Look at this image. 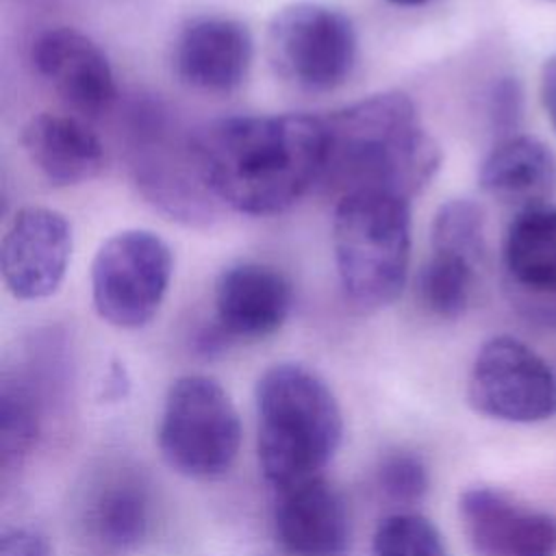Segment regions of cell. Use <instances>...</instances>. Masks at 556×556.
<instances>
[{
	"instance_id": "obj_16",
	"label": "cell",
	"mask_w": 556,
	"mask_h": 556,
	"mask_svg": "<svg viewBox=\"0 0 556 556\" xmlns=\"http://www.w3.org/2000/svg\"><path fill=\"white\" fill-rule=\"evenodd\" d=\"M22 146L39 174L56 187L93 180L104 167V146L74 115L39 113L22 130Z\"/></svg>"
},
{
	"instance_id": "obj_23",
	"label": "cell",
	"mask_w": 556,
	"mask_h": 556,
	"mask_svg": "<svg viewBox=\"0 0 556 556\" xmlns=\"http://www.w3.org/2000/svg\"><path fill=\"white\" fill-rule=\"evenodd\" d=\"M371 556H447V549L430 519L417 513H395L378 523Z\"/></svg>"
},
{
	"instance_id": "obj_22",
	"label": "cell",
	"mask_w": 556,
	"mask_h": 556,
	"mask_svg": "<svg viewBox=\"0 0 556 556\" xmlns=\"http://www.w3.org/2000/svg\"><path fill=\"white\" fill-rule=\"evenodd\" d=\"M432 252L463 256L480 267L486 252L484 211L467 198L447 200L432 219Z\"/></svg>"
},
{
	"instance_id": "obj_9",
	"label": "cell",
	"mask_w": 556,
	"mask_h": 556,
	"mask_svg": "<svg viewBox=\"0 0 556 556\" xmlns=\"http://www.w3.org/2000/svg\"><path fill=\"white\" fill-rule=\"evenodd\" d=\"M132 172L141 193L176 219H206L215 211V198L195 167L191 137L172 141L165 117L154 106L135 115Z\"/></svg>"
},
{
	"instance_id": "obj_1",
	"label": "cell",
	"mask_w": 556,
	"mask_h": 556,
	"mask_svg": "<svg viewBox=\"0 0 556 556\" xmlns=\"http://www.w3.org/2000/svg\"><path fill=\"white\" fill-rule=\"evenodd\" d=\"M191 150L217 204L276 215L321 180L326 124L306 113L230 115L193 132Z\"/></svg>"
},
{
	"instance_id": "obj_28",
	"label": "cell",
	"mask_w": 556,
	"mask_h": 556,
	"mask_svg": "<svg viewBox=\"0 0 556 556\" xmlns=\"http://www.w3.org/2000/svg\"><path fill=\"white\" fill-rule=\"evenodd\" d=\"M389 2L400 4V7H421V4H426V2H430V0H389Z\"/></svg>"
},
{
	"instance_id": "obj_21",
	"label": "cell",
	"mask_w": 556,
	"mask_h": 556,
	"mask_svg": "<svg viewBox=\"0 0 556 556\" xmlns=\"http://www.w3.org/2000/svg\"><path fill=\"white\" fill-rule=\"evenodd\" d=\"M478 265L463 256L432 252L419 274V293L430 313L443 319L460 317L471 300Z\"/></svg>"
},
{
	"instance_id": "obj_4",
	"label": "cell",
	"mask_w": 556,
	"mask_h": 556,
	"mask_svg": "<svg viewBox=\"0 0 556 556\" xmlns=\"http://www.w3.org/2000/svg\"><path fill=\"white\" fill-rule=\"evenodd\" d=\"M334 265L345 298L361 311L393 304L408 280L410 200L352 193L334 204Z\"/></svg>"
},
{
	"instance_id": "obj_12",
	"label": "cell",
	"mask_w": 556,
	"mask_h": 556,
	"mask_svg": "<svg viewBox=\"0 0 556 556\" xmlns=\"http://www.w3.org/2000/svg\"><path fill=\"white\" fill-rule=\"evenodd\" d=\"M30 61L37 74L78 113L98 115L117 98L106 54L76 28L56 26L39 33L30 46Z\"/></svg>"
},
{
	"instance_id": "obj_8",
	"label": "cell",
	"mask_w": 556,
	"mask_h": 556,
	"mask_svg": "<svg viewBox=\"0 0 556 556\" xmlns=\"http://www.w3.org/2000/svg\"><path fill=\"white\" fill-rule=\"evenodd\" d=\"M467 400L484 417L536 424L556 417V369L523 341L500 334L478 350Z\"/></svg>"
},
{
	"instance_id": "obj_11",
	"label": "cell",
	"mask_w": 556,
	"mask_h": 556,
	"mask_svg": "<svg viewBox=\"0 0 556 556\" xmlns=\"http://www.w3.org/2000/svg\"><path fill=\"white\" fill-rule=\"evenodd\" d=\"M458 515L480 556H556V517L500 489H467L458 500Z\"/></svg>"
},
{
	"instance_id": "obj_26",
	"label": "cell",
	"mask_w": 556,
	"mask_h": 556,
	"mask_svg": "<svg viewBox=\"0 0 556 556\" xmlns=\"http://www.w3.org/2000/svg\"><path fill=\"white\" fill-rule=\"evenodd\" d=\"M0 556H52V549L41 534L15 528L2 532Z\"/></svg>"
},
{
	"instance_id": "obj_15",
	"label": "cell",
	"mask_w": 556,
	"mask_h": 556,
	"mask_svg": "<svg viewBox=\"0 0 556 556\" xmlns=\"http://www.w3.org/2000/svg\"><path fill=\"white\" fill-rule=\"evenodd\" d=\"M291 306V282L265 263H235L215 282V324L230 341L274 334L287 321Z\"/></svg>"
},
{
	"instance_id": "obj_25",
	"label": "cell",
	"mask_w": 556,
	"mask_h": 556,
	"mask_svg": "<svg viewBox=\"0 0 556 556\" xmlns=\"http://www.w3.org/2000/svg\"><path fill=\"white\" fill-rule=\"evenodd\" d=\"M521 89L515 78H502L489 98V115L495 128L513 130L521 119Z\"/></svg>"
},
{
	"instance_id": "obj_20",
	"label": "cell",
	"mask_w": 556,
	"mask_h": 556,
	"mask_svg": "<svg viewBox=\"0 0 556 556\" xmlns=\"http://www.w3.org/2000/svg\"><path fill=\"white\" fill-rule=\"evenodd\" d=\"M48 410V389L30 371L4 374L0 382V463L20 467L37 447Z\"/></svg>"
},
{
	"instance_id": "obj_24",
	"label": "cell",
	"mask_w": 556,
	"mask_h": 556,
	"mask_svg": "<svg viewBox=\"0 0 556 556\" xmlns=\"http://www.w3.org/2000/svg\"><path fill=\"white\" fill-rule=\"evenodd\" d=\"M376 482L380 491L397 504L419 502L430 484L426 463L410 452H389L382 456L376 469Z\"/></svg>"
},
{
	"instance_id": "obj_2",
	"label": "cell",
	"mask_w": 556,
	"mask_h": 556,
	"mask_svg": "<svg viewBox=\"0 0 556 556\" xmlns=\"http://www.w3.org/2000/svg\"><path fill=\"white\" fill-rule=\"evenodd\" d=\"M319 185L337 200L352 193H391L410 200L437 174L441 150L424 128L413 100L382 91L328 117Z\"/></svg>"
},
{
	"instance_id": "obj_7",
	"label": "cell",
	"mask_w": 556,
	"mask_h": 556,
	"mask_svg": "<svg viewBox=\"0 0 556 556\" xmlns=\"http://www.w3.org/2000/svg\"><path fill=\"white\" fill-rule=\"evenodd\" d=\"M172 274L174 254L163 237L143 228L115 232L91 263L93 306L115 328H141L159 313Z\"/></svg>"
},
{
	"instance_id": "obj_5",
	"label": "cell",
	"mask_w": 556,
	"mask_h": 556,
	"mask_svg": "<svg viewBox=\"0 0 556 556\" xmlns=\"http://www.w3.org/2000/svg\"><path fill=\"white\" fill-rule=\"evenodd\" d=\"M163 460L180 476L211 480L224 476L241 447V419L226 389L200 374L178 378L159 421Z\"/></svg>"
},
{
	"instance_id": "obj_27",
	"label": "cell",
	"mask_w": 556,
	"mask_h": 556,
	"mask_svg": "<svg viewBox=\"0 0 556 556\" xmlns=\"http://www.w3.org/2000/svg\"><path fill=\"white\" fill-rule=\"evenodd\" d=\"M541 102L556 130V54L549 56L541 70Z\"/></svg>"
},
{
	"instance_id": "obj_18",
	"label": "cell",
	"mask_w": 556,
	"mask_h": 556,
	"mask_svg": "<svg viewBox=\"0 0 556 556\" xmlns=\"http://www.w3.org/2000/svg\"><path fill=\"white\" fill-rule=\"evenodd\" d=\"M502 258L515 287L556 298V208L523 206L508 224Z\"/></svg>"
},
{
	"instance_id": "obj_3",
	"label": "cell",
	"mask_w": 556,
	"mask_h": 556,
	"mask_svg": "<svg viewBox=\"0 0 556 556\" xmlns=\"http://www.w3.org/2000/svg\"><path fill=\"white\" fill-rule=\"evenodd\" d=\"M256 452L274 489L321 476L343 437V417L330 387L308 367L278 363L254 389Z\"/></svg>"
},
{
	"instance_id": "obj_13",
	"label": "cell",
	"mask_w": 556,
	"mask_h": 556,
	"mask_svg": "<svg viewBox=\"0 0 556 556\" xmlns=\"http://www.w3.org/2000/svg\"><path fill=\"white\" fill-rule=\"evenodd\" d=\"M271 526L293 556H343L352 539L345 500L321 476L278 489Z\"/></svg>"
},
{
	"instance_id": "obj_10",
	"label": "cell",
	"mask_w": 556,
	"mask_h": 556,
	"mask_svg": "<svg viewBox=\"0 0 556 556\" xmlns=\"http://www.w3.org/2000/svg\"><path fill=\"white\" fill-rule=\"evenodd\" d=\"M72 256V226L48 206H26L15 213L0 243V271L7 289L20 300L52 295Z\"/></svg>"
},
{
	"instance_id": "obj_14",
	"label": "cell",
	"mask_w": 556,
	"mask_h": 556,
	"mask_svg": "<svg viewBox=\"0 0 556 556\" xmlns=\"http://www.w3.org/2000/svg\"><path fill=\"white\" fill-rule=\"evenodd\" d=\"M252 56L254 39L243 22L202 15L180 28L172 59L185 85L200 91L228 93L245 80Z\"/></svg>"
},
{
	"instance_id": "obj_6",
	"label": "cell",
	"mask_w": 556,
	"mask_h": 556,
	"mask_svg": "<svg viewBox=\"0 0 556 556\" xmlns=\"http://www.w3.org/2000/svg\"><path fill=\"white\" fill-rule=\"evenodd\" d=\"M358 39L352 20L334 7L300 0L282 7L267 28L276 74L306 91H330L354 70Z\"/></svg>"
},
{
	"instance_id": "obj_17",
	"label": "cell",
	"mask_w": 556,
	"mask_h": 556,
	"mask_svg": "<svg viewBox=\"0 0 556 556\" xmlns=\"http://www.w3.org/2000/svg\"><path fill=\"white\" fill-rule=\"evenodd\" d=\"M478 180L493 198L534 206L556 191V154L534 137L510 135L484 156Z\"/></svg>"
},
{
	"instance_id": "obj_19",
	"label": "cell",
	"mask_w": 556,
	"mask_h": 556,
	"mask_svg": "<svg viewBox=\"0 0 556 556\" xmlns=\"http://www.w3.org/2000/svg\"><path fill=\"white\" fill-rule=\"evenodd\" d=\"M87 526L100 543L113 549L143 543L152 526V502L146 484L130 473L109 478L87 504Z\"/></svg>"
}]
</instances>
